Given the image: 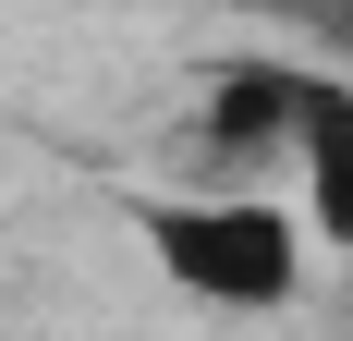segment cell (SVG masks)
<instances>
[{"instance_id": "6da1fadb", "label": "cell", "mask_w": 353, "mask_h": 341, "mask_svg": "<svg viewBox=\"0 0 353 341\" xmlns=\"http://www.w3.org/2000/svg\"><path fill=\"white\" fill-rule=\"evenodd\" d=\"M134 244L208 317H281L305 293V256H317L292 195H159V207H134Z\"/></svg>"}, {"instance_id": "7a4b0ae2", "label": "cell", "mask_w": 353, "mask_h": 341, "mask_svg": "<svg viewBox=\"0 0 353 341\" xmlns=\"http://www.w3.org/2000/svg\"><path fill=\"white\" fill-rule=\"evenodd\" d=\"M281 159H292V220L329 256H353V73H292Z\"/></svg>"}]
</instances>
